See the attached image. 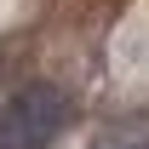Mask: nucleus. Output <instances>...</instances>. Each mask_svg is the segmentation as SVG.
<instances>
[{
	"mask_svg": "<svg viewBox=\"0 0 149 149\" xmlns=\"http://www.w3.org/2000/svg\"><path fill=\"white\" fill-rule=\"evenodd\" d=\"M69 126V97L57 86H23L0 103V149H46Z\"/></svg>",
	"mask_w": 149,
	"mask_h": 149,
	"instance_id": "obj_1",
	"label": "nucleus"
},
{
	"mask_svg": "<svg viewBox=\"0 0 149 149\" xmlns=\"http://www.w3.org/2000/svg\"><path fill=\"white\" fill-rule=\"evenodd\" d=\"M92 149H149V120H115L92 138Z\"/></svg>",
	"mask_w": 149,
	"mask_h": 149,
	"instance_id": "obj_2",
	"label": "nucleus"
}]
</instances>
